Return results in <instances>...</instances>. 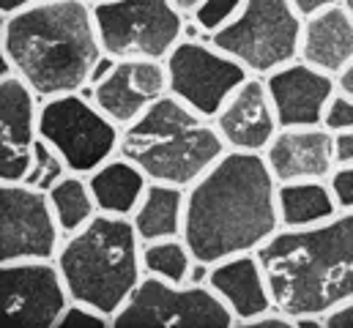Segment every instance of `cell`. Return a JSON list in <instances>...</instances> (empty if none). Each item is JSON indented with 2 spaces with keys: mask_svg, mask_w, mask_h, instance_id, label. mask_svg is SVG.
<instances>
[{
  "mask_svg": "<svg viewBox=\"0 0 353 328\" xmlns=\"http://www.w3.org/2000/svg\"><path fill=\"white\" fill-rule=\"evenodd\" d=\"M192 249L183 238H162V241H148L143 244V268L148 276L186 285L189 268H192Z\"/></svg>",
  "mask_w": 353,
  "mask_h": 328,
  "instance_id": "cell-24",
  "label": "cell"
},
{
  "mask_svg": "<svg viewBox=\"0 0 353 328\" xmlns=\"http://www.w3.org/2000/svg\"><path fill=\"white\" fill-rule=\"evenodd\" d=\"M214 123L230 151L265 154L268 143L282 129L265 77L252 74L241 82V88L214 115Z\"/></svg>",
  "mask_w": 353,
  "mask_h": 328,
  "instance_id": "cell-15",
  "label": "cell"
},
{
  "mask_svg": "<svg viewBox=\"0 0 353 328\" xmlns=\"http://www.w3.org/2000/svg\"><path fill=\"white\" fill-rule=\"evenodd\" d=\"M323 323H326V328H353V298L332 307L323 315Z\"/></svg>",
  "mask_w": 353,
  "mask_h": 328,
  "instance_id": "cell-31",
  "label": "cell"
},
{
  "mask_svg": "<svg viewBox=\"0 0 353 328\" xmlns=\"http://www.w3.org/2000/svg\"><path fill=\"white\" fill-rule=\"evenodd\" d=\"M72 293L55 260L0 263V312L22 328H58Z\"/></svg>",
  "mask_w": 353,
  "mask_h": 328,
  "instance_id": "cell-12",
  "label": "cell"
},
{
  "mask_svg": "<svg viewBox=\"0 0 353 328\" xmlns=\"http://www.w3.org/2000/svg\"><path fill=\"white\" fill-rule=\"evenodd\" d=\"M39 134L63 156L72 172L80 175H90L118 156L121 148V126L83 90L44 99L39 107Z\"/></svg>",
  "mask_w": 353,
  "mask_h": 328,
  "instance_id": "cell-8",
  "label": "cell"
},
{
  "mask_svg": "<svg viewBox=\"0 0 353 328\" xmlns=\"http://www.w3.org/2000/svg\"><path fill=\"white\" fill-rule=\"evenodd\" d=\"M3 74H17L41 101L80 93L104 50L88 0H39L0 14Z\"/></svg>",
  "mask_w": 353,
  "mask_h": 328,
  "instance_id": "cell-2",
  "label": "cell"
},
{
  "mask_svg": "<svg viewBox=\"0 0 353 328\" xmlns=\"http://www.w3.org/2000/svg\"><path fill=\"white\" fill-rule=\"evenodd\" d=\"M334 162H337V167L353 164V129L334 134Z\"/></svg>",
  "mask_w": 353,
  "mask_h": 328,
  "instance_id": "cell-32",
  "label": "cell"
},
{
  "mask_svg": "<svg viewBox=\"0 0 353 328\" xmlns=\"http://www.w3.org/2000/svg\"><path fill=\"white\" fill-rule=\"evenodd\" d=\"M30 3H39V0H0V14H11V11L25 8Z\"/></svg>",
  "mask_w": 353,
  "mask_h": 328,
  "instance_id": "cell-36",
  "label": "cell"
},
{
  "mask_svg": "<svg viewBox=\"0 0 353 328\" xmlns=\"http://www.w3.org/2000/svg\"><path fill=\"white\" fill-rule=\"evenodd\" d=\"M265 162L276 183L290 181H329L337 170L334 132L318 126H285L265 148Z\"/></svg>",
  "mask_w": 353,
  "mask_h": 328,
  "instance_id": "cell-17",
  "label": "cell"
},
{
  "mask_svg": "<svg viewBox=\"0 0 353 328\" xmlns=\"http://www.w3.org/2000/svg\"><path fill=\"white\" fill-rule=\"evenodd\" d=\"M276 178L263 154L228 151L186 189L183 241L208 265L258 252L282 230Z\"/></svg>",
  "mask_w": 353,
  "mask_h": 328,
  "instance_id": "cell-1",
  "label": "cell"
},
{
  "mask_svg": "<svg viewBox=\"0 0 353 328\" xmlns=\"http://www.w3.org/2000/svg\"><path fill=\"white\" fill-rule=\"evenodd\" d=\"M258 257L279 312L293 320L323 318L353 298V208L315 227H282Z\"/></svg>",
  "mask_w": 353,
  "mask_h": 328,
  "instance_id": "cell-3",
  "label": "cell"
},
{
  "mask_svg": "<svg viewBox=\"0 0 353 328\" xmlns=\"http://www.w3.org/2000/svg\"><path fill=\"white\" fill-rule=\"evenodd\" d=\"M214 118L200 115L173 93L154 101L134 123L121 129L118 154L134 162L151 183L189 189L228 154Z\"/></svg>",
  "mask_w": 353,
  "mask_h": 328,
  "instance_id": "cell-4",
  "label": "cell"
},
{
  "mask_svg": "<svg viewBox=\"0 0 353 328\" xmlns=\"http://www.w3.org/2000/svg\"><path fill=\"white\" fill-rule=\"evenodd\" d=\"M343 6H345V8H348V11L353 14V0H343Z\"/></svg>",
  "mask_w": 353,
  "mask_h": 328,
  "instance_id": "cell-38",
  "label": "cell"
},
{
  "mask_svg": "<svg viewBox=\"0 0 353 328\" xmlns=\"http://www.w3.org/2000/svg\"><path fill=\"white\" fill-rule=\"evenodd\" d=\"M208 287L233 312L236 326L274 309V298H271L268 279H265L258 252H247V254H236L222 263H214Z\"/></svg>",
  "mask_w": 353,
  "mask_h": 328,
  "instance_id": "cell-18",
  "label": "cell"
},
{
  "mask_svg": "<svg viewBox=\"0 0 353 328\" xmlns=\"http://www.w3.org/2000/svg\"><path fill=\"white\" fill-rule=\"evenodd\" d=\"M186 219V189L170 183H148L132 222L143 244L162 238H183Z\"/></svg>",
  "mask_w": 353,
  "mask_h": 328,
  "instance_id": "cell-22",
  "label": "cell"
},
{
  "mask_svg": "<svg viewBox=\"0 0 353 328\" xmlns=\"http://www.w3.org/2000/svg\"><path fill=\"white\" fill-rule=\"evenodd\" d=\"M165 63L170 74V93L205 118H214L241 88V82L252 77L233 55L200 39H181Z\"/></svg>",
  "mask_w": 353,
  "mask_h": 328,
  "instance_id": "cell-10",
  "label": "cell"
},
{
  "mask_svg": "<svg viewBox=\"0 0 353 328\" xmlns=\"http://www.w3.org/2000/svg\"><path fill=\"white\" fill-rule=\"evenodd\" d=\"M236 318L208 285H173L143 276L112 318V328H233Z\"/></svg>",
  "mask_w": 353,
  "mask_h": 328,
  "instance_id": "cell-9",
  "label": "cell"
},
{
  "mask_svg": "<svg viewBox=\"0 0 353 328\" xmlns=\"http://www.w3.org/2000/svg\"><path fill=\"white\" fill-rule=\"evenodd\" d=\"M244 0H200L192 11H189V19L197 22V28L203 33H208V39L214 33H219L225 25H230L239 11H241Z\"/></svg>",
  "mask_w": 353,
  "mask_h": 328,
  "instance_id": "cell-26",
  "label": "cell"
},
{
  "mask_svg": "<svg viewBox=\"0 0 353 328\" xmlns=\"http://www.w3.org/2000/svg\"><path fill=\"white\" fill-rule=\"evenodd\" d=\"M208 276H211V265H208V263H203V260H192V268H189L186 285H208Z\"/></svg>",
  "mask_w": 353,
  "mask_h": 328,
  "instance_id": "cell-34",
  "label": "cell"
},
{
  "mask_svg": "<svg viewBox=\"0 0 353 328\" xmlns=\"http://www.w3.org/2000/svg\"><path fill=\"white\" fill-rule=\"evenodd\" d=\"M176 3L181 6V8H183V11H186V14H189V11H192V8H194L200 0H176Z\"/></svg>",
  "mask_w": 353,
  "mask_h": 328,
  "instance_id": "cell-37",
  "label": "cell"
},
{
  "mask_svg": "<svg viewBox=\"0 0 353 328\" xmlns=\"http://www.w3.org/2000/svg\"><path fill=\"white\" fill-rule=\"evenodd\" d=\"M337 3H343V0H293V6L299 8L301 17H312V14H318L329 6H337Z\"/></svg>",
  "mask_w": 353,
  "mask_h": 328,
  "instance_id": "cell-33",
  "label": "cell"
},
{
  "mask_svg": "<svg viewBox=\"0 0 353 328\" xmlns=\"http://www.w3.org/2000/svg\"><path fill=\"white\" fill-rule=\"evenodd\" d=\"M69 164L63 162V156L47 143V140H36L33 145V159H30V170L25 175L22 183L33 186V189H41V192H50L58 181H63L69 175Z\"/></svg>",
  "mask_w": 353,
  "mask_h": 328,
  "instance_id": "cell-25",
  "label": "cell"
},
{
  "mask_svg": "<svg viewBox=\"0 0 353 328\" xmlns=\"http://www.w3.org/2000/svg\"><path fill=\"white\" fill-rule=\"evenodd\" d=\"M265 85L282 129L323 123L326 107L337 93V80L332 74L310 66L301 58L265 74Z\"/></svg>",
  "mask_w": 353,
  "mask_h": 328,
  "instance_id": "cell-16",
  "label": "cell"
},
{
  "mask_svg": "<svg viewBox=\"0 0 353 328\" xmlns=\"http://www.w3.org/2000/svg\"><path fill=\"white\" fill-rule=\"evenodd\" d=\"M74 301L110 318L121 312L145 276L143 241L129 216L96 214L88 225L63 238L55 257Z\"/></svg>",
  "mask_w": 353,
  "mask_h": 328,
  "instance_id": "cell-5",
  "label": "cell"
},
{
  "mask_svg": "<svg viewBox=\"0 0 353 328\" xmlns=\"http://www.w3.org/2000/svg\"><path fill=\"white\" fill-rule=\"evenodd\" d=\"M334 80H337V90L348 93V96L353 99V61L343 69V72H340V74H337V77H334Z\"/></svg>",
  "mask_w": 353,
  "mask_h": 328,
  "instance_id": "cell-35",
  "label": "cell"
},
{
  "mask_svg": "<svg viewBox=\"0 0 353 328\" xmlns=\"http://www.w3.org/2000/svg\"><path fill=\"white\" fill-rule=\"evenodd\" d=\"M63 238L47 192L22 181L0 183V263L55 260Z\"/></svg>",
  "mask_w": 353,
  "mask_h": 328,
  "instance_id": "cell-11",
  "label": "cell"
},
{
  "mask_svg": "<svg viewBox=\"0 0 353 328\" xmlns=\"http://www.w3.org/2000/svg\"><path fill=\"white\" fill-rule=\"evenodd\" d=\"M276 205L282 227H315L337 216L343 208L329 181H290L276 186Z\"/></svg>",
  "mask_w": 353,
  "mask_h": 328,
  "instance_id": "cell-21",
  "label": "cell"
},
{
  "mask_svg": "<svg viewBox=\"0 0 353 328\" xmlns=\"http://www.w3.org/2000/svg\"><path fill=\"white\" fill-rule=\"evenodd\" d=\"M301 61L337 77L353 61V14L343 6H329L312 17H304Z\"/></svg>",
  "mask_w": 353,
  "mask_h": 328,
  "instance_id": "cell-19",
  "label": "cell"
},
{
  "mask_svg": "<svg viewBox=\"0 0 353 328\" xmlns=\"http://www.w3.org/2000/svg\"><path fill=\"white\" fill-rule=\"evenodd\" d=\"M41 99L17 74L0 77V183L25 181L39 134Z\"/></svg>",
  "mask_w": 353,
  "mask_h": 328,
  "instance_id": "cell-14",
  "label": "cell"
},
{
  "mask_svg": "<svg viewBox=\"0 0 353 328\" xmlns=\"http://www.w3.org/2000/svg\"><path fill=\"white\" fill-rule=\"evenodd\" d=\"M329 183H332V189H334V197H337L340 208H343V211H351L353 208V164L337 167V170L332 172V178H329Z\"/></svg>",
  "mask_w": 353,
  "mask_h": 328,
  "instance_id": "cell-29",
  "label": "cell"
},
{
  "mask_svg": "<svg viewBox=\"0 0 353 328\" xmlns=\"http://www.w3.org/2000/svg\"><path fill=\"white\" fill-rule=\"evenodd\" d=\"M304 17L293 0H244L239 17L208 41L247 66L250 74L265 77L301 55Z\"/></svg>",
  "mask_w": 353,
  "mask_h": 328,
  "instance_id": "cell-6",
  "label": "cell"
},
{
  "mask_svg": "<svg viewBox=\"0 0 353 328\" xmlns=\"http://www.w3.org/2000/svg\"><path fill=\"white\" fill-rule=\"evenodd\" d=\"M90 6H96V3H107V0H88Z\"/></svg>",
  "mask_w": 353,
  "mask_h": 328,
  "instance_id": "cell-39",
  "label": "cell"
},
{
  "mask_svg": "<svg viewBox=\"0 0 353 328\" xmlns=\"http://www.w3.org/2000/svg\"><path fill=\"white\" fill-rule=\"evenodd\" d=\"M96 205L101 214H112V216H129L137 211L145 189H148V175L129 162L126 156H112L110 162H104L99 170H93L88 175Z\"/></svg>",
  "mask_w": 353,
  "mask_h": 328,
  "instance_id": "cell-20",
  "label": "cell"
},
{
  "mask_svg": "<svg viewBox=\"0 0 353 328\" xmlns=\"http://www.w3.org/2000/svg\"><path fill=\"white\" fill-rule=\"evenodd\" d=\"M323 126H326L329 132H334V134L353 129V99L348 93L337 90V93L332 96V101H329V107H326V115H323Z\"/></svg>",
  "mask_w": 353,
  "mask_h": 328,
  "instance_id": "cell-28",
  "label": "cell"
},
{
  "mask_svg": "<svg viewBox=\"0 0 353 328\" xmlns=\"http://www.w3.org/2000/svg\"><path fill=\"white\" fill-rule=\"evenodd\" d=\"M186 17L176 0H107L93 6L101 50L115 61H165L183 39Z\"/></svg>",
  "mask_w": 353,
  "mask_h": 328,
  "instance_id": "cell-7",
  "label": "cell"
},
{
  "mask_svg": "<svg viewBox=\"0 0 353 328\" xmlns=\"http://www.w3.org/2000/svg\"><path fill=\"white\" fill-rule=\"evenodd\" d=\"M170 93V74L165 61H115L112 72L90 85L93 104L121 129L134 123L154 101Z\"/></svg>",
  "mask_w": 353,
  "mask_h": 328,
  "instance_id": "cell-13",
  "label": "cell"
},
{
  "mask_svg": "<svg viewBox=\"0 0 353 328\" xmlns=\"http://www.w3.org/2000/svg\"><path fill=\"white\" fill-rule=\"evenodd\" d=\"M47 194H50V203H52V211H55V219H58L63 236H72V233L83 230L90 219L99 214L88 175L69 172Z\"/></svg>",
  "mask_w": 353,
  "mask_h": 328,
  "instance_id": "cell-23",
  "label": "cell"
},
{
  "mask_svg": "<svg viewBox=\"0 0 353 328\" xmlns=\"http://www.w3.org/2000/svg\"><path fill=\"white\" fill-rule=\"evenodd\" d=\"M58 328H112V318L90 304H83V301H74L66 307L63 318Z\"/></svg>",
  "mask_w": 353,
  "mask_h": 328,
  "instance_id": "cell-27",
  "label": "cell"
},
{
  "mask_svg": "<svg viewBox=\"0 0 353 328\" xmlns=\"http://www.w3.org/2000/svg\"><path fill=\"white\" fill-rule=\"evenodd\" d=\"M293 326H296V320L290 315L279 312L276 307L263 312V315H258V318H252V320L239 323V328H293Z\"/></svg>",
  "mask_w": 353,
  "mask_h": 328,
  "instance_id": "cell-30",
  "label": "cell"
}]
</instances>
